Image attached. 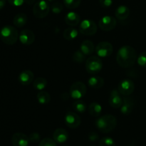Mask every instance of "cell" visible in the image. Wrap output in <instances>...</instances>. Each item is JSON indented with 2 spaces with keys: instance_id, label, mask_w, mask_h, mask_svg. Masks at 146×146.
I'll list each match as a JSON object with an SVG mask.
<instances>
[{
  "instance_id": "6da1fadb",
  "label": "cell",
  "mask_w": 146,
  "mask_h": 146,
  "mask_svg": "<svg viewBox=\"0 0 146 146\" xmlns=\"http://www.w3.org/2000/svg\"><path fill=\"white\" fill-rule=\"evenodd\" d=\"M136 51L132 46H123L118 50L116 55V61L122 68H129L133 66L137 61Z\"/></svg>"
},
{
  "instance_id": "7a4b0ae2",
  "label": "cell",
  "mask_w": 146,
  "mask_h": 146,
  "mask_svg": "<svg viewBox=\"0 0 146 146\" xmlns=\"http://www.w3.org/2000/svg\"><path fill=\"white\" fill-rule=\"evenodd\" d=\"M117 119L114 115H104L96 121V125L101 132L108 133L111 132L116 127Z\"/></svg>"
},
{
  "instance_id": "3957f363",
  "label": "cell",
  "mask_w": 146,
  "mask_h": 146,
  "mask_svg": "<svg viewBox=\"0 0 146 146\" xmlns=\"http://www.w3.org/2000/svg\"><path fill=\"white\" fill-rule=\"evenodd\" d=\"M19 33L17 29L12 26H4L0 30V38L4 44L7 45H13L17 41Z\"/></svg>"
},
{
  "instance_id": "277c9868",
  "label": "cell",
  "mask_w": 146,
  "mask_h": 146,
  "mask_svg": "<svg viewBox=\"0 0 146 146\" xmlns=\"http://www.w3.org/2000/svg\"><path fill=\"white\" fill-rule=\"evenodd\" d=\"M103 68V62L98 56H90L86 61V69L87 72L95 74L100 72Z\"/></svg>"
},
{
  "instance_id": "5b68a950",
  "label": "cell",
  "mask_w": 146,
  "mask_h": 146,
  "mask_svg": "<svg viewBox=\"0 0 146 146\" xmlns=\"http://www.w3.org/2000/svg\"><path fill=\"white\" fill-rule=\"evenodd\" d=\"M50 11V6L45 0H41L34 4L33 14L38 19H43L46 17Z\"/></svg>"
},
{
  "instance_id": "8992f818",
  "label": "cell",
  "mask_w": 146,
  "mask_h": 146,
  "mask_svg": "<svg viewBox=\"0 0 146 146\" xmlns=\"http://www.w3.org/2000/svg\"><path fill=\"white\" fill-rule=\"evenodd\" d=\"M87 91V87L83 82H75L70 87L69 94L71 98L74 99H81L86 95Z\"/></svg>"
},
{
  "instance_id": "52a82bcc",
  "label": "cell",
  "mask_w": 146,
  "mask_h": 146,
  "mask_svg": "<svg viewBox=\"0 0 146 146\" xmlns=\"http://www.w3.org/2000/svg\"><path fill=\"white\" fill-rule=\"evenodd\" d=\"M97 25L95 21L91 19H85L80 23L79 32L85 36H92L96 33Z\"/></svg>"
},
{
  "instance_id": "ba28073f",
  "label": "cell",
  "mask_w": 146,
  "mask_h": 146,
  "mask_svg": "<svg viewBox=\"0 0 146 146\" xmlns=\"http://www.w3.org/2000/svg\"><path fill=\"white\" fill-rule=\"evenodd\" d=\"M113 51V45L108 41H102L98 43L96 47V52L98 56L106 58L108 57L112 54Z\"/></svg>"
},
{
  "instance_id": "9c48e42d",
  "label": "cell",
  "mask_w": 146,
  "mask_h": 146,
  "mask_svg": "<svg viewBox=\"0 0 146 146\" xmlns=\"http://www.w3.org/2000/svg\"><path fill=\"white\" fill-rule=\"evenodd\" d=\"M117 21L111 16H104L98 21L100 29L104 31H110L116 27Z\"/></svg>"
},
{
  "instance_id": "30bf717a",
  "label": "cell",
  "mask_w": 146,
  "mask_h": 146,
  "mask_svg": "<svg viewBox=\"0 0 146 146\" xmlns=\"http://www.w3.org/2000/svg\"><path fill=\"white\" fill-rule=\"evenodd\" d=\"M134 89H135V84L130 79L123 80L118 86V90L120 94L125 96L133 94Z\"/></svg>"
},
{
  "instance_id": "8fae6325",
  "label": "cell",
  "mask_w": 146,
  "mask_h": 146,
  "mask_svg": "<svg viewBox=\"0 0 146 146\" xmlns=\"http://www.w3.org/2000/svg\"><path fill=\"white\" fill-rule=\"evenodd\" d=\"M65 123L68 128L72 129L77 128L81 125V118L76 113L68 111L65 115Z\"/></svg>"
},
{
  "instance_id": "7c38bea8",
  "label": "cell",
  "mask_w": 146,
  "mask_h": 146,
  "mask_svg": "<svg viewBox=\"0 0 146 146\" xmlns=\"http://www.w3.org/2000/svg\"><path fill=\"white\" fill-rule=\"evenodd\" d=\"M19 41L25 46L31 45L35 41V34L31 30L24 29L19 34Z\"/></svg>"
},
{
  "instance_id": "4fadbf2b",
  "label": "cell",
  "mask_w": 146,
  "mask_h": 146,
  "mask_svg": "<svg viewBox=\"0 0 146 146\" xmlns=\"http://www.w3.org/2000/svg\"><path fill=\"white\" fill-rule=\"evenodd\" d=\"M108 102L110 106L113 108H121L123 104V99L121 96V94L118 89H113L110 94Z\"/></svg>"
},
{
  "instance_id": "5bb4252c",
  "label": "cell",
  "mask_w": 146,
  "mask_h": 146,
  "mask_svg": "<svg viewBox=\"0 0 146 146\" xmlns=\"http://www.w3.org/2000/svg\"><path fill=\"white\" fill-rule=\"evenodd\" d=\"M29 143V137L22 133H16L11 137L13 146H28Z\"/></svg>"
},
{
  "instance_id": "9a60e30c",
  "label": "cell",
  "mask_w": 146,
  "mask_h": 146,
  "mask_svg": "<svg viewBox=\"0 0 146 146\" xmlns=\"http://www.w3.org/2000/svg\"><path fill=\"white\" fill-rule=\"evenodd\" d=\"M53 138L58 143H64L68 138V133L64 128H57L53 133Z\"/></svg>"
},
{
  "instance_id": "2e32d148",
  "label": "cell",
  "mask_w": 146,
  "mask_h": 146,
  "mask_svg": "<svg viewBox=\"0 0 146 146\" xmlns=\"http://www.w3.org/2000/svg\"><path fill=\"white\" fill-rule=\"evenodd\" d=\"M34 78V74L30 70H25L21 72L19 76V81L22 85H29L31 84Z\"/></svg>"
},
{
  "instance_id": "e0dca14e",
  "label": "cell",
  "mask_w": 146,
  "mask_h": 146,
  "mask_svg": "<svg viewBox=\"0 0 146 146\" xmlns=\"http://www.w3.org/2000/svg\"><path fill=\"white\" fill-rule=\"evenodd\" d=\"M80 20H81V18H80L79 14L74 11L68 12L65 17L66 24L71 27H76L77 25H78Z\"/></svg>"
},
{
  "instance_id": "ac0fdd59",
  "label": "cell",
  "mask_w": 146,
  "mask_h": 146,
  "mask_svg": "<svg viewBox=\"0 0 146 146\" xmlns=\"http://www.w3.org/2000/svg\"><path fill=\"white\" fill-rule=\"evenodd\" d=\"M134 108V101L132 98H124L121 106V111L123 115H128L132 112Z\"/></svg>"
},
{
  "instance_id": "d6986e66",
  "label": "cell",
  "mask_w": 146,
  "mask_h": 146,
  "mask_svg": "<svg viewBox=\"0 0 146 146\" xmlns=\"http://www.w3.org/2000/svg\"><path fill=\"white\" fill-rule=\"evenodd\" d=\"M130 11L129 8L126 6L121 5L119 6L118 8L116 9L115 12V17L118 19L120 21H123V20H125L130 15Z\"/></svg>"
},
{
  "instance_id": "ffe728a7",
  "label": "cell",
  "mask_w": 146,
  "mask_h": 146,
  "mask_svg": "<svg viewBox=\"0 0 146 146\" xmlns=\"http://www.w3.org/2000/svg\"><path fill=\"white\" fill-rule=\"evenodd\" d=\"M80 50L85 54L86 56H89L94 53L95 50L94 43L90 40H85L83 41L80 46Z\"/></svg>"
},
{
  "instance_id": "44dd1931",
  "label": "cell",
  "mask_w": 146,
  "mask_h": 146,
  "mask_svg": "<svg viewBox=\"0 0 146 146\" xmlns=\"http://www.w3.org/2000/svg\"><path fill=\"white\" fill-rule=\"evenodd\" d=\"M88 84L93 89H100L104 86V80L100 76H92L88 79Z\"/></svg>"
},
{
  "instance_id": "7402d4cb",
  "label": "cell",
  "mask_w": 146,
  "mask_h": 146,
  "mask_svg": "<svg viewBox=\"0 0 146 146\" xmlns=\"http://www.w3.org/2000/svg\"><path fill=\"white\" fill-rule=\"evenodd\" d=\"M27 20H28V18H27V16L25 14H24V13H19L14 17L13 23H14L15 27L20 28V27H24L27 24Z\"/></svg>"
},
{
  "instance_id": "603a6c76",
  "label": "cell",
  "mask_w": 146,
  "mask_h": 146,
  "mask_svg": "<svg viewBox=\"0 0 146 146\" xmlns=\"http://www.w3.org/2000/svg\"><path fill=\"white\" fill-rule=\"evenodd\" d=\"M88 112L92 116L98 117L102 112V106L97 102H92L88 106Z\"/></svg>"
},
{
  "instance_id": "cb8c5ba5",
  "label": "cell",
  "mask_w": 146,
  "mask_h": 146,
  "mask_svg": "<svg viewBox=\"0 0 146 146\" xmlns=\"http://www.w3.org/2000/svg\"><path fill=\"white\" fill-rule=\"evenodd\" d=\"M78 31L75 28H73V27L66 29L64 30V33H63L64 38L66 40H68V41H71V40L75 39L78 36Z\"/></svg>"
},
{
  "instance_id": "d4e9b609",
  "label": "cell",
  "mask_w": 146,
  "mask_h": 146,
  "mask_svg": "<svg viewBox=\"0 0 146 146\" xmlns=\"http://www.w3.org/2000/svg\"><path fill=\"white\" fill-rule=\"evenodd\" d=\"M37 101L41 104H47L51 101V96L47 91H40L37 94Z\"/></svg>"
},
{
  "instance_id": "484cf974",
  "label": "cell",
  "mask_w": 146,
  "mask_h": 146,
  "mask_svg": "<svg viewBox=\"0 0 146 146\" xmlns=\"http://www.w3.org/2000/svg\"><path fill=\"white\" fill-rule=\"evenodd\" d=\"M47 82L46 79L42 77H38V78H36L33 83V86L36 90L38 91H43L46 87L47 86Z\"/></svg>"
},
{
  "instance_id": "4316f807",
  "label": "cell",
  "mask_w": 146,
  "mask_h": 146,
  "mask_svg": "<svg viewBox=\"0 0 146 146\" xmlns=\"http://www.w3.org/2000/svg\"><path fill=\"white\" fill-rule=\"evenodd\" d=\"M73 107H74V109L76 112L80 113H83L86 110V103L84 101H81L80 99L74 101V104H73Z\"/></svg>"
},
{
  "instance_id": "83f0119b",
  "label": "cell",
  "mask_w": 146,
  "mask_h": 146,
  "mask_svg": "<svg viewBox=\"0 0 146 146\" xmlns=\"http://www.w3.org/2000/svg\"><path fill=\"white\" fill-rule=\"evenodd\" d=\"M73 61L77 64H82L86 60V55L81 51V50H77L74 53L72 56Z\"/></svg>"
},
{
  "instance_id": "f1b7e54d",
  "label": "cell",
  "mask_w": 146,
  "mask_h": 146,
  "mask_svg": "<svg viewBox=\"0 0 146 146\" xmlns=\"http://www.w3.org/2000/svg\"><path fill=\"white\" fill-rule=\"evenodd\" d=\"M81 0H64V4L68 9H76L81 4Z\"/></svg>"
},
{
  "instance_id": "f546056e",
  "label": "cell",
  "mask_w": 146,
  "mask_h": 146,
  "mask_svg": "<svg viewBox=\"0 0 146 146\" xmlns=\"http://www.w3.org/2000/svg\"><path fill=\"white\" fill-rule=\"evenodd\" d=\"M100 146H115V143L110 137H104L99 142Z\"/></svg>"
},
{
  "instance_id": "4dcf8cb0",
  "label": "cell",
  "mask_w": 146,
  "mask_h": 146,
  "mask_svg": "<svg viewBox=\"0 0 146 146\" xmlns=\"http://www.w3.org/2000/svg\"><path fill=\"white\" fill-rule=\"evenodd\" d=\"M51 9L53 13H54V14H59V13H61L63 11L64 7H63L62 4H61L58 1H55L51 5Z\"/></svg>"
},
{
  "instance_id": "1f68e13d",
  "label": "cell",
  "mask_w": 146,
  "mask_h": 146,
  "mask_svg": "<svg viewBox=\"0 0 146 146\" xmlns=\"http://www.w3.org/2000/svg\"><path fill=\"white\" fill-rule=\"evenodd\" d=\"M38 146H56V142L49 138H46L40 141Z\"/></svg>"
},
{
  "instance_id": "d6a6232c",
  "label": "cell",
  "mask_w": 146,
  "mask_h": 146,
  "mask_svg": "<svg viewBox=\"0 0 146 146\" xmlns=\"http://www.w3.org/2000/svg\"><path fill=\"white\" fill-rule=\"evenodd\" d=\"M138 65L143 68H146V51L142 52L137 58Z\"/></svg>"
},
{
  "instance_id": "836d02e7",
  "label": "cell",
  "mask_w": 146,
  "mask_h": 146,
  "mask_svg": "<svg viewBox=\"0 0 146 146\" xmlns=\"http://www.w3.org/2000/svg\"><path fill=\"white\" fill-rule=\"evenodd\" d=\"M29 141L31 143H37L41 139V136L38 133H32L29 136Z\"/></svg>"
},
{
  "instance_id": "e575fe53",
  "label": "cell",
  "mask_w": 146,
  "mask_h": 146,
  "mask_svg": "<svg viewBox=\"0 0 146 146\" xmlns=\"http://www.w3.org/2000/svg\"><path fill=\"white\" fill-rule=\"evenodd\" d=\"M88 140H89L90 141H91V142H96V141H97L98 140V138H99V135H98V133H96V132H91L88 133Z\"/></svg>"
},
{
  "instance_id": "d590c367",
  "label": "cell",
  "mask_w": 146,
  "mask_h": 146,
  "mask_svg": "<svg viewBox=\"0 0 146 146\" xmlns=\"http://www.w3.org/2000/svg\"><path fill=\"white\" fill-rule=\"evenodd\" d=\"M99 3L101 7L104 8H108L112 5L113 0H99Z\"/></svg>"
},
{
  "instance_id": "8d00e7d4",
  "label": "cell",
  "mask_w": 146,
  "mask_h": 146,
  "mask_svg": "<svg viewBox=\"0 0 146 146\" xmlns=\"http://www.w3.org/2000/svg\"><path fill=\"white\" fill-rule=\"evenodd\" d=\"M8 1L10 4L14 7H20L25 2V0H8Z\"/></svg>"
},
{
  "instance_id": "74e56055",
  "label": "cell",
  "mask_w": 146,
  "mask_h": 146,
  "mask_svg": "<svg viewBox=\"0 0 146 146\" xmlns=\"http://www.w3.org/2000/svg\"><path fill=\"white\" fill-rule=\"evenodd\" d=\"M70 96H70V94H68V93H64V94H61V98H62L64 101L68 100Z\"/></svg>"
},
{
  "instance_id": "f35d334b",
  "label": "cell",
  "mask_w": 146,
  "mask_h": 146,
  "mask_svg": "<svg viewBox=\"0 0 146 146\" xmlns=\"http://www.w3.org/2000/svg\"><path fill=\"white\" fill-rule=\"evenodd\" d=\"M6 4V0H0V10L4 8Z\"/></svg>"
},
{
  "instance_id": "ab89813d",
  "label": "cell",
  "mask_w": 146,
  "mask_h": 146,
  "mask_svg": "<svg viewBox=\"0 0 146 146\" xmlns=\"http://www.w3.org/2000/svg\"><path fill=\"white\" fill-rule=\"evenodd\" d=\"M25 2L29 5H31V4H35V0H25Z\"/></svg>"
},
{
  "instance_id": "60d3db41",
  "label": "cell",
  "mask_w": 146,
  "mask_h": 146,
  "mask_svg": "<svg viewBox=\"0 0 146 146\" xmlns=\"http://www.w3.org/2000/svg\"><path fill=\"white\" fill-rule=\"evenodd\" d=\"M48 1H54V0H48Z\"/></svg>"
},
{
  "instance_id": "b9f144b4",
  "label": "cell",
  "mask_w": 146,
  "mask_h": 146,
  "mask_svg": "<svg viewBox=\"0 0 146 146\" xmlns=\"http://www.w3.org/2000/svg\"><path fill=\"white\" fill-rule=\"evenodd\" d=\"M91 146H96V145H91Z\"/></svg>"
},
{
  "instance_id": "7bdbcfd3",
  "label": "cell",
  "mask_w": 146,
  "mask_h": 146,
  "mask_svg": "<svg viewBox=\"0 0 146 146\" xmlns=\"http://www.w3.org/2000/svg\"><path fill=\"white\" fill-rule=\"evenodd\" d=\"M64 146H69V145H64Z\"/></svg>"
}]
</instances>
